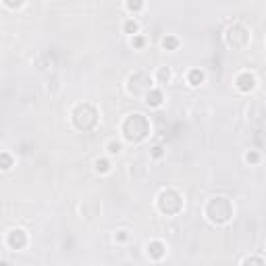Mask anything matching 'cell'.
<instances>
[{"mask_svg": "<svg viewBox=\"0 0 266 266\" xmlns=\"http://www.w3.org/2000/svg\"><path fill=\"white\" fill-rule=\"evenodd\" d=\"M225 40H227V44L231 48L241 50V48H246L249 44V32L243 25H231L227 29V33H225Z\"/></svg>", "mask_w": 266, "mask_h": 266, "instance_id": "obj_5", "label": "cell"}, {"mask_svg": "<svg viewBox=\"0 0 266 266\" xmlns=\"http://www.w3.org/2000/svg\"><path fill=\"white\" fill-rule=\"evenodd\" d=\"M11 166H13V156L6 152H0V168H2V171H9Z\"/></svg>", "mask_w": 266, "mask_h": 266, "instance_id": "obj_12", "label": "cell"}, {"mask_svg": "<svg viewBox=\"0 0 266 266\" xmlns=\"http://www.w3.org/2000/svg\"><path fill=\"white\" fill-rule=\"evenodd\" d=\"M121 129H123L125 139H129V142H142V139L148 137V133H150V123H148V119L142 113H133L123 121Z\"/></svg>", "mask_w": 266, "mask_h": 266, "instance_id": "obj_1", "label": "cell"}, {"mask_svg": "<svg viewBox=\"0 0 266 266\" xmlns=\"http://www.w3.org/2000/svg\"><path fill=\"white\" fill-rule=\"evenodd\" d=\"M0 266H9V264H6V262H0Z\"/></svg>", "mask_w": 266, "mask_h": 266, "instance_id": "obj_24", "label": "cell"}, {"mask_svg": "<svg viewBox=\"0 0 266 266\" xmlns=\"http://www.w3.org/2000/svg\"><path fill=\"white\" fill-rule=\"evenodd\" d=\"M187 79H189V83H191V85H200V83L204 81V73L200 71V69H191Z\"/></svg>", "mask_w": 266, "mask_h": 266, "instance_id": "obj_11", "label": "cell"}, {"mask_svg": "<svg viewBox=\"0 0 266 266\" xmlns=\"http://www.w3.org/2000/svg\"><path fill=\"white\" fill-rule=\"evenodd\" d=\"M116 239L125 241V239H127V231H119V233H116Z\"/></svg>", "mask_w": 266, "mask_h": 266, "instance_id": "obj_22", "label": "cell"}, {"mask_svg": "<svg viewBox=\"0 0 266 266\" xmlns=\"http://www.w3.org/2000/svg\"><path fill=\"white\" fill-rule=\"evenodd\" d=\"M158 79L162 81V83H166V81L171 79V69H166V66H162V69L158 71Z\"/></svg>", "mask_w": 266, "mask_h": 266, "instance_id": "obj_16", "label": "cell"}, {"mask_svg": "<svg viewBox=\"0 0 266 266\" xmlns=\"http://www.w3.org/2000/svg\"><path fill=\"white\" fill-rule=\"evenodd\" d=\"M206 216H208V220L214 225H225L233 216V206L227 198L216 196L206 204Z\"/></svg>", "mask_w": 266, "mask_h": 266, "instance_id": "obj_2", "label": "cell"}, {"mask_svg": "<svg viewBox=\"0 0 266 266\" xmlns=\"http://www.w3.org/2000/svg\"><path fill=\"white\" fill-rule=\"evenodd\" d=\"M156 202H158V210L162 214H177L183 208V200L175 189H162Z\"/></svg>", "mask_w": 266, "mask_h": 266, "instance_id": "obj_4", "label": "cell"}, {"mask_svg": "<svg viewBox=\"0 0 266 266\" xmlns=\"http://www.w3.org/2000/svg\"><path fill=\"white\" fill-rule=\"evenodd\" d=\"M152 154H154V156H156V158H158V156H162V148H160V146H156V148H154V152H152Z\"/></svg>", "mask_w": 266, "mask_h": 266, "instance_id": "obj_23", "label": "cell"}, {"mask_svg": "<svg viewBox=\"0 0 266 266\" xmlns=\"http://www.w3.org/2000/svg\"><path fill=\"white\" fill-rule=\"evenodd\" d=\"M146 252H148V256H150L152 260H160V258L166 254V246H165L162 241L154 239V241H150V243L146 246Z\"/></svg>", "mask_w": 266, "mask_h": 266, "instance_id": "obj_9", "label": "cell"}, {"mask_svg": "<svg viewBox=\"0 0 266 266\" xmlns=\"http://www.w3.org/2000/svg\"><path fill=\"white\" fill-rule=\"evenodd\" d=\"M108 152L110 154H121V144L119 142H110L108 144Z\"/></svg>", "mask_w": 266, "mask_h": 266, "instance_id": "obj_18", "label": "cell"}, {"mask_svg": "<svg viewBox=\"0 0 266 266\" xmlns=\"http://www.w3.org/2000/svg\"><path fill=\"white\" fill-rule=\"evenodd\" d=\"M146 104H148V106H152V108L160 106V104H162V92L156 90V87H152V90L146 94Z\"/></svg>", "mask_w": 266, "mask_h": 266, "instance_id": "obj_10", "label": "cell"}, {"mask_svg": "<svg viewBox=\"0 0 266 266\" xmlns=\"http://www.w3.org/2000/svg\"><path fill=\"white\" fill-rule=\"evenodd\" d=\"M98 123V110L92 104H77L73 110V125L79 131H90Z\"/></svg>", "mask_w": 266, "mask_h": 266, "instance_id": "obj_3", "label": "cell"}, {"mask_svg": "<svg viewBox=\"0 0 266 266\" xmlns=\"http://www.w3.org/2000/svg\"><path fill=\"white\" fill-rule=\"evenodd\" d=\"M131 44H133V46H135V48H142V46H144V44H146V40L142 38V35H133V40H131Z\"/></svg>", "mask_w": 266, "mask_h": 266, "instance_id": "obj_20", "label": "cell"}, {"mask_svg": "<svg viewBox=\"0 0 266 266\" xmlns=\"http://www.w3.org/2000/svg\"><path fill=\"white\" fill-rule=\"evenodd\" d=\"M162 46H165L166 50H177L179 48V40H177L175 35H166V38L162 40Z\"/></svg>", "mask_w": 266, "mask_h": 266, "instance_id": "obj_13", "label": "cell"}, {"mask_svg": "<svg viewBox=\"0 0 266 266\" xmlns=\"http://www.w3.org/2000/svg\"><path fill=\"white\" fill-rule=\"evenodd\" d=\"M123 29H125V33H133V35H135L137 29H139V25H137V21L127 19V21H125V25H123Z\"/></svg>", "mask_w": 266, "mask_h": 266, "instance_id": "obj_14", "label": "cell"}, {"mask_svg": "<svg viewBox=\"0 0 266 266\" xmlns=\"http://www.w3.org/2000/svg\"><path fill=\"white\" fill-rule=\"evenodd\" d=\"M125 9L127 11H139V9H144V2H127L125 4Z\"/></svg>", "mask_w": 266, "mask_h": 266, "instance_id": "obj_19", "label": "cell"}, {"mask_svg": "<svg viewBox=\"0 0 266 266\" xmlns=\"http://www.w3.org/2000/svg\"><path fill=\"white\" fill-rule=\"evenodd\" d=\"M258 158H260V156H258V152H248L246 154V160L248 162H258Z\"/></svg>", "mask_w": 266, "mask_h": 266, "instance_id": "obj_21", "label": "cell"}, {"mask_svg": "<svg viewBox=\"0 0 266 266\" xmlns=\"http://www.w3.org/2000/svg\"><path fill=\"white\" fill-rule=\"evenodd\" d=\"M235 85H237L241 92H252L256 87V75L254 73H249V71H243L235 77Z\"/></svg>", "mask_w": 266, "mask_h": 266, "instance_id": "obj_8", "label": "cell"}, {"mask_svg": "<svg viewBox=\"0 0 266 266\" xmlns=\"http://www.w3.org/2000/svg\"><path fill=\"white\" fill-rule=\"evenodd\" d=\"M6 243H9L11 249H23L27 246V233L23 229H13L6 235Z\"/></svg>", "mask_w": 266, "mask_h": 266, "instance_id": "obj_7", "label": "cell"}, {"mask_svg": "<svg viewBox=\"0 0 266 266\" xmlns=\"http://www.w3.org/2000/svg\"><path fill=\"white\" fill-rule=\"evenodd\" d=\"M152 90V77L148 75V73L139 71V73H133V75L129 77V92L133 96H146L148 92Z\"/></svg>", "mask_w": 266, "mask_h": 266, "instance_id": "obj_6", "label": "cell"}, {"mask_svg": "<svg viewBox=\"0 0 266 266\" xmlns=\"http://www.w3.org/2000/svg\"><path fill=\"white\" fill-rule=\"evenodd\" d=\"M243 266H264V260H262V258H248V260L246 262H243Z\"/></svg>", "mask_w": 266, "mask_h": 266, "instance_id": "obj_17", "label": "cell"}, {"mask_svg": "<svg viewBox=\"0 0 266 266\" xmlns=\"http://www.w3.org/2000/svg\"><path fill=\"white\" fill-rule=\"evenodd\" d=\"M96 171L102 173V175L108 173V171H110V162L104 160V158H98V160H96Z\"/></svg>", "mask_w": 266, "mask_h": 266, "instance_id": "obj_15", "label": "cell"}]
</instances>
